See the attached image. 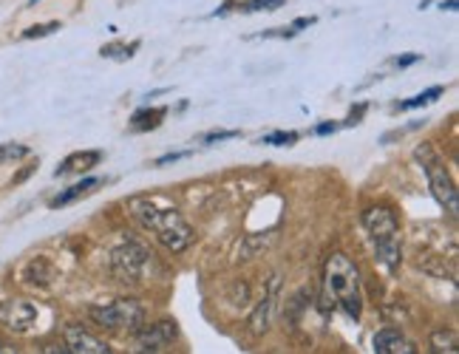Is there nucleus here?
<instances>
[{"mask_svg":"<svg viewBox=\"0 0 459 354\" xmlns=\"http://www.w3.org/2000/svg\"><path fill=\"white\" fill-rule=\"evenodd\" d=\"M131 212L134 219L143 224L145 229H151V233L162 241L170 253H182L187 250V246L193 244V238H196V233H193V227L185 221V216L179 210L173 207H159L156 202H148V199H134L131 204Z\"/></svg>","mask_w":459,"mask_h":354,"instance_id":"nucleus-1","label":"nucleus"},{"mask_svg":"<svg viewBox=\"0 0 459 354\" xmlns=\"http://www.w3.org/2000/svg\"><path fill=\"white\" fill-rule=\"evenodd\" d=\"M324 298L332 300V307H341L349 317H360L363 295H360V275L358 267L343 253H332L326 261V287Z\"/></svg>","mask_w":459,"mask_h":354,"instance_id":"nucleus-2","label":"nucleus"},{"mask_svg":"<svg viewBox=\"0 0 459 354\" xmlns=\"http://www.w3.org/2000/svg\"><path fill=\"white\" fill-rule=\"evenodd\" d=\"M363 227L368 229V236L375 241L377 258L394 272L403 258V236H400V221L394 216V210L383 204L368 207L363 212Z\"/></svg>","mask_w":459,"mask_h":354,"instance_id":"nucleus-3","label":"nucleus"},{"mask_svg":"<svg viewBox=\"0 0 459 354\" xmlns=\"http://www.w3.org/2000/svg\"><path fill=\"white\" fill-rule=\"evenodd\" d=\"M91 321L108 332H136L145 326V307L134 298H117L91 309Z\"/></svg>","mask_w":459,"mask_h":354,"instance_id":"nucleus-4","label":"nucleus"},{"mask_svg":"<svg viewBox=\"0 0 459 354\" xmlns=\"http://www.w3.org/2000/svg\"><path fill=\"white\" fill-rule=\"evenodd\" d=\"M414 156H417V162L422 165V170H426V176H429V187L434 193V199L443 207H448L451 216H456V187H454L451 176H448V170L443 165V159L434 153L431 145H420L414 151Z\"/></svg>","mask_w":459,"mask_h":354,"instance_id":"nucleus-5","label":"nucleus"},{"mask_svg":"<svg viewBox=\"0 0 459 354\" xmlns=\"http://www.w3.org/2000/svg\"><path fill=\"white\" fill-rule=\"evenodd\" d=\"M148 263H151L148 246L143 241H134V238H128L126 244L114 246V253H111V267H114L117 278L128 281V283L143 281Z\"/></svg>","mask_w":459,"mask_h":354,"instance_id":"nucleus-6","label":"nucleus"},{"mask_svg":"<svg viewBox=\"0 0 459 354\" xmlns=\"http://www.w3.org/2000/svg\"><path fill=\"white\" fill-rule=\"evenodd\" d=\"M173 338H176V326L170 321L143 326L134 334V354H159Z\"/></svg>","mask_w":459,"mask_h":354,"instance_id":"nucleus-7","label":"nucleus"},{"mask_svg":"<svg viewBox=\"0 0 459 354\" xmlns=\"http://www.w3.org/2000/svg\"><path fill=\"white\" fill-rule=\"evenodd\" d=\"M0 324L9 326L12 332H29L38 324V307L23 298L6 300V304H0Z\"/></svg>","mask_w":459,"mask_h":354,"instance_id":"nucleus-8","label":"nucleus"},{"mask_svg":"<svg viewBox=\"0 0 459 354\" xmlns=\"http://www.w3.org/2000/svg\"><path fill=\"white\" fill-rule=\"evenodd\" d=\"M65 346L72 354H114L108 343L100 341L97 334H91L82 326H68L65 329Z\"/></svg>","mask_w":459,"mask_h":354,"instance_id":"nucleus-9","label":"nucleus"},{"mask_svg":"<svg viewBox=\"0 0 459 354\" xmlns=\"http://www.w3.org/2000/svg\"><path fill=\"white\" fill-rule=\"evenodd\" d=\"M278 283H281V278L273 275L267 295H264V300L255 307V312H253V317H250V329H253V334L267 332V326H270V315H273V304H275V289H278Z\"/></svg>","mask_w":459,"mask_h":354,"instance_id":"nucleus-10","label":"nucleus"},{"mask_svg":"<svg viewBox=\"0 0 459 354\" xmlns=\"http://www.w3.org/2000/svg\"><path fill=\"white\" fill-rule=\"evenodd\" d=\"M100 182H102V179H94V176H88V179H82V182L72 185L68 190L57 193V196L51 199V207H65V204H72V202L80 199V196H88V193L100 187Z\"/></svg>","mask_w":459,"mask_h":354,"instance_id":"nucleus-11","label":"nucleus"},{"mask_svg":"<svg viewBox=\"0 0 459 354\" xmlns=\"http://www.w3.org/2000/svg\"><path fill=\"white\" fill-rule=\"evenodd\" d=\"M26 281L34 283V287H48V283L55 281V267H51V261L34 258L26 267Z\"/></svg>","mask_w":459,"mask_h":354,"instance_id":"nucleus-12","label":"nucleus"},{"mask_svg":"<svg viewBox=\"0 0 459 354\" xmlns=\"http://www.w3.org/2000/svg\"><path fill=\"white\" fill-rule=\"evenodd\" d=\"M100 162V151H85V153H74L68 156L65 162L57 168V176H65V173H80V170H88Z\"/></svg>","mask_w":459,"mask_h":354,"instance_id":"nucleus-13","label":"nucleus"},{"mask_svg":"<svg viewBox=\"0 0 459 354\" xmlns=\"http://www.w3.org/2000/svg\"><path fill=\"white\" fill-rule=\"evenodd\" d=\"M429 354H459L456 334L451 329H437L429 341Z\"/></svg>","mask_w":459,"mask_h":354,"instance_id":"nucleus-14","label":"nucleus"},{"mask_svg":"<svg viewBox=\"0 0 459 354\" xmlns=\"http://www.w3.org/2000/svg\"><path fill=\"white\" fill-rule=\"evenodd\" d=\"M405 338H403V332L400 329H380L377 334H375V351L377 354H392L400 343H403Z\"/></svg>","mask_w":459,"mask_h":354,"instance_id":"nucleus-15","label":"nucleus"},{"mask_svg":"<svg viewBox=\"0 0 459 354\" xmlns=\"http://www.w3.org/2000/svg\"><path fill=\"white\" fill-rule=\"evenodd\" d=\"M162 114L165 111H159V108H153V111H136L134 119H131V125L136 131H151V128L159 125V122H162Z\"/></svg>","mask_w":459,"mask_h":354,"instance_id":"nucleus-16","label":"nucleus"},{"mask_svg":"<svg viewBox=\"0 0 459 354\" xmlns=\"http://www.w3.org/2000/svg\"><path fill=\"white\" fill-rule=\"evenodd\" d=\"M439 94H443V88H431L429 94H420V97H414V99H405V102H400V108L403 111H409V108H420V105H429V102H434V99H439Z\"/></svg>","mask_w":459,"mask_h":354,"instance_id":"nucleus-17","label":"nucleus"},{"mask_svg":"<svg viewBox=\"0 0 459 354\" xmlns=\"http://www.w3.org/2000/svg\"><path fill=\"white\" fill-rule=\"evenodd\" d=\"M278 6H284V0H253V4L238 6L241 12H273Z\"/></svg>","mask_w":459,"mask_h":354,"instance_id":"nucleus-18","label":"nucleus"},{"mask_svg":"<svg viewBox=\"0 0 459 354\" xmlns=\"http://www.w3.org/2000/svg\"><path fill=\"white\" fill-rule=\"evenodd\" d=\"M60 29V23H46V26H31L23 31L26 40H34V38H48V34H55Z\"/></svg>","mask_w":459,"mask_h":354,"instance_id":"nucleus-19","label":"nucleus"},{"mask_svg":"<svg viewBox=\"0 0 459 354\" xmlns=\"http://www.w3.org/2000/svg\"><path fill=\"white\" fill-rule=\"evenodd\" d=\"M29 148L23 145H0V162H12V159H23Z\"/></svg>","mask_w":459,"mask_h":354,"instance_id":"nucleus-20","label":"nucleus"},{"mask_svg":"<svg viewBox=\"0 0 459 354\" xmlns=\"http://www.w3.org/2000/svg\"><path fill=\"white\" fill-rule=\"evenodd\" d=\"M298 139V134H284V131H281V134H270V136H264V142H267V145H292V142Z\"/></svg>","mask_w":459,"mask_h":354,"instance_id":"nucleus-21","label":"nucleus"},{"mask_svg":"<svg viewBox=\"0 0 459 354\" xmlns=\"http://www.w3.org/2000/svg\"><path fill=\"white\" fill-rule=\"evenodd\" d=\"M392 354H417V346H414L411 341H403V343H400V346H397Z\"/></svg>","mask_w":459,"mask_h":354,"instance_id":"nucleus-22","label":"nucleus"},{"mask_svg":"<svg viewBox=\"0 0 459 354\" xmlns=\"http://www.w3.org/2000/svg\"><path fill=\"white\" fill-rule=\"evenodd\" d=\"M334 128H338L334 122H324V125H317V134H332Z\"/></svg>","mask_w":459,"mask_h":354,"instance_id":"nucleus-23","label":"nucleus"},{"mask_svg":"<svg viewBox=\"0 0 459 354\" xmlns=\"http://www.w3.org/2000/svg\"><path fill=\"white\" fill-rule=\"evenodd\" d=\"M417 60H420L417 55H405V57L397 60V65H411V63H417Z\"/></svg>","mask_w":459,"mask_h":354,"instance_id":"nucleus-24","label":"nucleus"},{"mask_svg":"<svg viewBox=\"0 0 459 354\" xmlns=\"http://www.w3.org/2000/svg\"><path fill=\"white\" fill-rule=\"evenodd\" d=\"M0 354H23V351H17L14 346H0Z\"/></svg>","mask_w":459,"mask_h":354,"instance_id":"nucleus-25","label":"nucleus"}]
</instances>
